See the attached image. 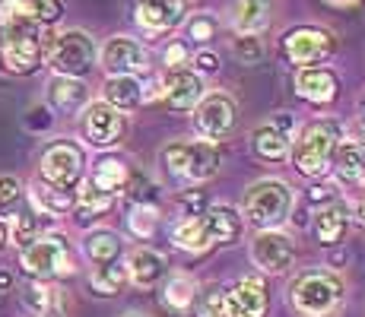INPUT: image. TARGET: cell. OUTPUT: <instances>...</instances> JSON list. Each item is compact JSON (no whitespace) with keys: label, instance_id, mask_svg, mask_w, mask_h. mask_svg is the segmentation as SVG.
Returning <instances> with one entry per match:
<instances>
[{"label":"cell","instance_id":"cell-1","mask_svg":"<svg viewBox=\"0 0 365 317\" xmlns=\"http://www.w3.org/2000/svg\"><path fill=\"white\" fill-rule=\"evenodd\" d=\"M289 301L302 317H334L346 301V286L331 270H305L292 279Z\"/></svg>","mask_w":365,"mask_h":317},{"label":"cell","instance_id":"cell-2","mask_svg":"<svg viewBox=\"0 0 365 317\" xmlns=\"http://www.w3.org/2000/svg\"><path fill=\"white\" fill-rule=\"evenodd\" d=\"M340 140H343V127L336 121H331V118L312 121L299 133L289 156L305 178H324L334 165L336 150H340Z\"/></svg>","mask_w":365,"mask_h":317},{"label":"cell","instance_id":"cell-3","mask_svg":"<svg viewBox=\"0 0 365 317\" xmlns=\"http://www.w3.org/2000/svg\"><path fill=\"white\" fill-rule=\"evenodd\" d=\"M159 162L172 178L185 185H203L220 172V150L207 140H175L159 152Z\"/></svg>","mask_w":365,"mask_h":317},{"label":"cell","instance_id":"cell-4","mask_svg":"<svg viewBox=\"0 0 365 317\" xmlns=\"http://www.w3.org/2000/svg\"><path fill=\"white\" fill-rule=\"evenodd\" d=\"M292 203H296V197H292L286 181L264 178L248 187L242 216H245V222L255 225L257 232H270V229H279V225L289 219Z\"/></svg>","mask_w":365,"mask_h":317},{"label":"cell","instance_id":"cell-5","mask_svg":"<svg viewBox=\"0 0 365 317\" xmlns=\"http://www.w3.org/2000/svg\"><path fill=\"white\" fill-rule=\"evenodd\" d=\"M45 61L58 76H73L83 80L89 70L99 63V48H96L93 35L83 29H67L45 41Z\"/></svg>","mask_w":365,"mask_h":317},{"label":"cell","instance_id":"cell-6","mask_svg":"<svg viewBox=\"0 0 365 317\" xmlns=\"http://www.w3.org/2000/svg\"><path fill=\"white\" fill-rule=\"evenodd\" d=\"M41 58H45V38H41V26L23 23V19H13V23H0V61L10 73H32L38 70Z\"/></svg>","mask_w":365,"mask_h":317},{"label":"cell","instance_id":"cell-7","mask_svg":"<svg viewBox=\"0 0 365 317\" xmlns=\"http://www.w3.org/2000/svg\"><path fill=\"white\" fill-rule=\"evenodd\" d=\"M19 266L29 279H54L73 273V257H70L64 235H38L19 251Z\"/></svg>","mask_w":365,"mask_h":317},{"label":"cell","instance_id":"cell-8","mask_svg":"<svg viewBox=\"0 0 365 317\" xmlns=\"http://www.w3.org/2000/svg\"><path fill=\"white\" fill-rule=\"evenodd\" d=\"M83 150L70 140H54V143L45 146L38 162V175H41V185L48 187H58V190H76L83 181Z\"/></svg>","mask_w":365,"mask_h":317},{"label":"cell","instance_id":"cell-9","mask_svg":"<svg viewBox=\"0 0 365 317\" xmlns=\"http://www.w3.org/2000/svg\"><path fill=\"white\" fill-rule=\"evenodd\" d=\"M279 48H283V58L296 67H321L336 51V41L321 26H296L279 38Z\"/></svg>","mask_w":365,"mask_h":317},{"label":"cell","instance_id":"cell-10","mask_svg":"<svg viewBox=\"0 0 365 317\" xmlns=\"http://www.w3.org/2000/svg\"><path fill=\"white\" fill-rule=\"evenodd\" d=\"M128 130V121H124V111L111 108L108 102H89L83 108V140L96 150H108Z\"/></svg>","mask_w":365,"mask_h":317},{"label":"cell","instance_id":"cell-11","mask_svg":"<svg viewBox=\"0 0 365 317\" xmlns=\"http://www.w3.org/2000/svg\"><path fill=\"white\" fill-rule=\"evenodd\" d=\"M194 124H197V133L207 140V143L229 137L232 127H235V102H232V95H226V93L203 95V102L194 108Z\"/></svg>","mask_w":365,"mask_h":317},{"label":"cell","instance_id":"cell-12","mask_svg":"<svg viewBox=\"0 0 365 317\" xmlns=\"http://www.w3.org/2000/svg\"><path fill=\"white\" fill-rule=\"evenodd\" d=\"M99 61L108 70V76H140L150 67L146 48L137 38H128V35H115V38L105 41Z\"/></svg>","mask_w":365,"mask_h":317},{"label":"cell","instance_id":"cell-13","mask_svg":"<svg viewBox=\"0 0 365 317\" xmlns=\"http://www.w3.org/2000/svg\"><path fill=\"white\" fill-rule=\"evenodd\" d=\"M251 260L264 273H286L292 266V260H296V244L279 229L257 232V238L251 241Z\"/></svg>","mask_w":365,"mask_h":317},{"label":"cell","instance_id":"cell-14","mask_svg":"<svg viewBox=\"0 0 365 317\" xmlns=\"http://www.w3.org/2000/svg\"><path fill=\"white\" fill-rule=\"evenodd\" d=\"M207 95V86H203V76L194 73L187 67L178 70H168L165 80H163V98L172 111L185 115V111H194Z\"/></svg>","mask_w":365,"mask_h":317},{"label":"cell","instance_id":"cell-15","mask_svg":"<svg viewBox=\"0 0 365 317\" xmlns=\"http://www.w3.org/2000/svg\"><path fill=\"white\" fill-rule=\"evenodd\" d=\"M270 295L261 276H245L232 289H226V311L229 317H267Z\"/></svg>","mask_w":365,"mask_h":317},{"label":"cell","instance_id":"cell-16","mask_svg":"<svg viewBox=\"0 0 365 317\" xmlns=\"http://www.w3.org/2000/svg\"><path fill=\"white\" fill-rule=\"evenodd\" d=\"M251 150L264 162H283L292 152V121L279 118L273 124H264L251 133Z\"/></svg>","mask_w":365,"mask_h":317},{"label":"cell","instance_id":"cell-17","mask_svg":"<svg viewBox=\"0 0 365 317\" xmlns=\"http://www.w3.org/2000/svg\"><path fill=\"white\" fill-rule=\"evenodd\" d=\"M185 19L181 0H137V26L150 35H163Z\"/></svg>","mask_w":365,"mask_h":317},{"label":"cell","instance_id":"cell-18","mask_svg":"<svg viewBox=\"0 0 365 317\" xmlns=\"http://www.w3.org/2000/svg\"><path fill=\"white\" fill-rule=\"evenodd\" d=\"M296 93L312 105H331L340 93V80L331 67H299Z\"/></svg>","mask_w":365,"mask_h":317},{"label":"cell","instance_id":"cell-19","mask_svg":"<svg viewBox=\"0 0 365 317\" xmlns=\"http://www.w3.org/2000/svg\"><path fill=\"white\" fill-rule=\"evenodd\" d=\"M61 0H0V23L23 19L35 26H51L61 19Z\"/></svg>","mask_w":365,"mask_h":317},{"label":"cell","instance_id":"cell-20","mask_svg":"<svg viewBox=\"0 0 365 317\" xmlns=\"http://www.w3.org/2000/svg\"><path fill=\"white\" fill-rule=\"evenodd\" d=\"M226 13L238 35H257L270 26L273 0H229Z\"/></svg>","mask_w":365,"mask_h":317},{"label":"cell","instance_id":"cell-21","mask_svg":"<svg viewBox=\"0 0 365 317\" xmlns=\"http://www.w3.org/2000/svg\"><path fill=\"white\" fill-rule=\"evenodd\" d=\"M48 105H51L58 115H76L89 105V89L83 80H73V76H58L48 83Z\"/></svg>","mask_w":365,"mask_h":317},{"label":"cell","instance_id":"cell-22","mask_svg":"<svg viewBox=\"0 0 365 317\" xmlns=\"http://www.w3.org/2000/svg\"><path fill=\"white\" fill-rule=\"evenodd\" d=\"M349 222H353V216H349L346 203H340V200L321 203V209L314 213V235H318L321 244L334 248V244L343 241V235H346Z\"/></svg>","mask_w":365,"mask_h":317},{"label":"cell","instance_id":"cell-23","mask_svg":"<svg viewBox=\"0 0 365 317\" xmlns=\"http://www.w3.org/2000/svg\"><path fill=\"white\" fill-rule=\"evenodd\" d=\"M203 222H207V232H210V241L213 244H232L238 241L242 235V213L229 203H216V207H207L203 209Z\"/></svg>","mask_w":365,"mask_h":317},{"label":"cell","instance_id":"cell-24","mask_svg":"<svg viewBox=\"0 0 365 317\" xmlns=\"http://www.w3.org/2000/svg\"><path fill=\"white\" fill-rule=\"evenodd\" d=\"M128 279L137 289H153L165 276V257L153 248H137L128 254Z\"/></svg>","mask_w":365,"mask_h":317},{"label":"cell","instance_id":"cell-25","mask_svg":"<svg viewBox=\"0 0 365 317\" xmlns=\"http://www.w3.org/2000/svg\"><path fill=\"white\" fill-rule=\"evenodd\" d=\"M143 80L140 76H108L105 80V98L111 108L118 111H133L143 105Z\"/></svg>","mask_w":365,"mask_h":317},{"label":"cell","instance_id":"cell-26","mask_svg":"<svg viewBox=\"0 0 365 317\" xmlns=\"http://www.w3.org/2000/svg\"><path fill=\"white\" fill-rule=\"evenodd\" d=\"M172 241H175V248H181L187 254H203L207 248H213L207 222H203V213L200 216H181V219L172 225Z\"/></svg>","mask_w":365,"mask_h":317},{"label":"cell","instance_id":"cell-27","mask_svg":"<svg viewBox=\"0 0 365 317\" xmlns=\"http://www.w3.org/2000/svg\"><path fill=\"white\" fill-rule=\"evenodd\" d=\"M130 178V168L124 159L118 156H102L99 162L93 165V175H89V185H96L99 190H105V194L118 197L124 190V185H128Z\"/></svg>","mask_w":365,"mask_h":317},{"label":"cell","instance_id":"cell-28","mask_svg":"<svg viewBox=\"0 0 365 317\" xmlns=\"http://www.w3.org/2000/svg\"><path fill=\"white\" fill-rule=\"evenodd\" d=\"M331 168L336 172V178H340L343 185H362L365 181V146L353 143V140L340 143Z\"/></svg>","mask_w":365,"mask_h":317},{"label":"cell","instance_id":"cell-29","mask_svg":"<svg viewBox=\"0 0 365 317\" xmlns=\"http://www.w3.org/2000/svg\"><path fill=\"white\" fill-rule=\"evenodd\" d=\"M197 295H200V289L187 273H175L163 286V305L178 314H187L194 308V301H197Z\"/></svg>","mask_w":365,"mask_h":317},{"label":"cell","instance_id":"cell-30","mask_svg":"<svg viewBox=\"0 0 365 317\" xmlns=\"http://www.w3.org/2000/svg\"><path fill=\"white\" fill-rule=\"evenodd\" d=\"M32 203L41 216H64L76 207V190H58L48 185H35L32 187Z\"/></svg>","mask_w":365,"mask_h":317},{"label":"cell","instance_id":"cell-31","mask_svg":"<svg viewBox=\"0 0 365 317\" xmlns=\"http://www.w3.org/2000/svg\"><path fill=\"white\" fill-rule=\"evenodd\" d=\"M23 308L29 311L32 317H45V314H61V301H58V292H54L48 283L41 279H32V283L23 286Z\"/></svg>","mask_w":365,"mask_h":317},{"label":"cell","instance_id":"cell-32","mask_svg":"<svg viewBox=\"0 0 365 317\" xmlns=\"http://www.w3.org/2000/svg\"><path fill=\"white\" fill-rule=\"evenodd\" d=\"M121 235L118 232H108V229H96L86 235V241H83V251H86V257L93 260L96 266L99 264H111V260L121 257Z\"/></svg>","mask_w":365,"mask_h":317},{"label":"cell","instance_id":"cell-33","mask_svg":"<svg viewBox=\"0 0 365 317\" xmlns=\"http://www.w3.org/2000/svg\"><path fill=\"white\" fill-rule=\"evenodd\" d=\"M128 266L121 260H111V264H99L93 273H89V286L99 295H118L124 286H128Z\"/></svg>","mask_w":365,"mask_h":317},{"label":"cell","instance_id":"cell-34","mask_svg":"<svg viewBox=\"0 0 365 317\" xmlns=\"http://www.w3.org/2000/svg\"><path fill=\"white\" fill-rule=\"evenodd\" d=\"M111 203H115V197L105 194V190H99L96 185H89V181H86V185L76 190V207L73 209L80 213L76 219H80V222L99 219L102 213H108V209H111Z\"/></svg>","mask_w":365,"mask_h":317},{"label":"cell","instance_id":"cell-35","mask_svg":"<svg viewBox=\"0 0 365 317\" xmlns=\"http://www.w3.org/2000/svg\"><path fill=\"white\" fill-rule=\"evenodd\" d=\"M159 225V207L156 203H133L128 209V229L137 238H150Z\"/></svg>","mask_w":365,"mask_h":317},{"label":"cell","instance_id":"cell-36","mask_svg":"<svg viewBox=\"0 0 365 317\" xmlns=\"http://www.w3.org/2000/svg\"><path fill=\"white\" fill-rule=\"evenodd\" d=\"M194 305H197V317H229L226 289H220V286H210L207 292H200Z\"/></svg>","mask_w":365,"mask_h":317},{"label":"cell","instance_id":"cell-37","mask_svg":"<svg viewBox=\"0 0 365 317\" xmlns=\"http://www.w3.org/2000/svg\"><path fill=\"white\" fill-rule=\"evenodd\" d=\"M6 235H10L13 244H19V248H26L29 241H35V238H38V219H35V213L13 216V219H10V229H6Z\"/></svg>","mask_w":365,"mask_h":317},{"label":"cell","instance_id":"cell-38","mask_svg":"<svg viewBox=\"0 0 365 317\" xmlns=\"http://www.w3.org/2000/svg\"><path fill=\"white\" fill-rule=\"evenodd\" d=\"M216 29H220V19H216L213 13H194V16L187 19V38L200 41V45L216 38Z\"/></svg>","mask_w":365,"mask_h":317},{"label":"cell","instance_id":"cell-39","mask_svg":"<svg viewBox=\"0 0 365 317\" xmlns=\"http://www.w3.org/2000/svg\"><path fill=\"white\" fill-rule=\"evenodd\" d=\"M232 54L245 63H257L264 54V48H261V41H257V35H238L232 41Z\"/></svg>","mask_w":365,"mask_h":317},{"label":"cell","instance_id":"cell-40","mask_svg":"<svg viewBox=\"0 0 365 317\" xmlns=\"http://www.w3.org/2000/svg\"><path fill=\"white\" fill-rule=\"evenodd\" d=\"M19 200H23V185L13 175H0V213L13 209Z\"/></svg>","mask_w":365,"mask_h":317},{"label":"cell","instance_id":"cell-41","mask_svg":"<svg viewBox=\"0 0 365 317\" xmlns=\"http://www.w3.org/2000/svg\"><path fill=\"white\" fill-rule=\"evenodd\" d=\"M163 61H165V70L185 67V63H187V45H185V41H172V45H165Z\"/></svg>","mask_w":365,"mask_h":317},{"label":"cell","instance_id":"cell-42","mask_svg":"<svg viewBox=\"0 0 365 317\" xmlns=\"http://www.w3.org/2000/svg\"><path fill=\"white\" fill-rule=\"evenodd\" d=\"M200 207H203V194L185 190L178 197V216H200Z\"/></svg>","mask_w":365,"mask_h":317},{"label":"cell","instance_id":"cell-43","mask_svg":"<svg viewBox=\"0 0 365 317\" xmlns=\"http://www.w3.org/2000/svg\"><path fill=\"white\" fill-rule=\"evenodd\" d=\"M220 70V58H216L213 51H200V54H194V73H216Z\"/></svg>","mask_w":365,"mask_h":317},{"label":"cell","instance_id":"cell-44","mask_svg":"<svg viewBox=\"0 0 365 317\" xmlns=\"http://www.w3.org/2000/svg\"><path fill=\"white\" fill-rule=\"evenodd\" d=\"M353 143L365 146V115H359L356 118V124H353Z\"/></svg>","mask_w":365,"mask_h":317},{"label":"cell","instance_id":"cell-45","mask_svg":"<svg viewBox=\"0 0 365 317\" xmlns=\"http://www.w3.org/2000/svg\"><path fill=\"white\" fill-rule=\"evenodd\" d=\"M349 216H356V222H359L362 229H365V200H362L359 207H356V209H353V213H349Z\"/></svg>","mask_w":365,"mask_h":317},{"label":"cell","instance_id":"cell-46","mask_svg":"<svg viewBox=\"0 0 365 317\" xmlns=\"http://www.w3.org/2000/svg\"><path fill=\"white\" fill-rule=\"evenodd\" d=\"M10 286H13L10 273H0V292H4V289H10Z\"/></svg>","mask_w":365,"mask_h":317},{"label":"cell","instance_id":"cell-47","mask_svg":"<svg viewBox=\"0 0 365 317\" xmlns=\"http://www.w3.org/2000/svg\"><path fill=\"white\" fill-rule=\"evenodd\" d=\"M6 244V222H4V216H0V248Z\"/></svg>","mask_w":365,"mask_h":317},{"label":"cell","instance_id":"cell-48","mask_svg":"<svg viewBox=\"0 0 365 317\" xmlns=\"http://www.w3.org/2000/svg\"><path fill=\"white\" fill-rule=\"evenodd\" d=\"M359 115H365V95H362V111H359Z\"/></svg>","mask_w":365,"mask_h":317},{"label":"cell","instance_id":"cell-49","mask_svg":"<svg viewBox=\"0 0 365 317\" xmlns=\"http://www.w3.org/2000/svg\"><path fill=\"white\" fill-rule=\"evenodd\" d=\"M124 317H143V314H124Z\"/></svg>","mask_w":365,"mask_h":317},{"label":"cell","instance_id":"cell-50","mask_svg":"<svg viewBox=\"0 0 365 317\" xmlns=\"http://www.w3.org/2000/svg\"><path fill=\"white\" fill-rule=\"evenodd\" d=\"M45 317H61V314H45Z\"/></svg>","mask_w":365,"mask_h":317},{"label":"cell","instance_id":"cell-51","mask_svg":"<svg viewBox=\"0 0 365 317\" xmlns=\"http://www.w3.org/2000/svg\"><path fill=\"white\" fill-rule=\"evenodd\" d=\"M362 185H365V181H362Z\"/></svg>","mask_w":365,"mask_h":317}]
</instances>
